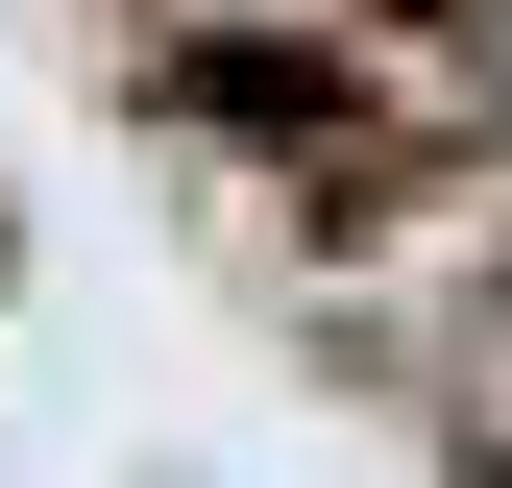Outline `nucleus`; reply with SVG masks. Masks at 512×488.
Segmentation results:
<instances>
[{
    "label": "nucleus",
    "mask_w": 512,
    "mask_h": 488,
    "mask_svg": "<svg viewBox=\"0 0 512 488\" xmlns=\"http://www.w3.org/2000/svg\"><path fill=\"white\" fill-rule=\"evenodd\" d=\"M171 98L196 122H244V147L269 171H317V196H366V171H439L488 122V74L464 49H391V25H342V0H196V25H171Z\"/></svg>",
    "instance_id": "1"
},
{
    "label": "nucleus",
    "mask_w": 512,
    "mask_h": 488,
    "mask_svg": "<svg viewBox=\"0 0 512 488\" xmlns=\"http://www.w3.org/2000/svg\"><path fill=\"white\" fill-rule=\"evenodd\" d=\"M439 440L512 488V293H464V318H439Z\"/></svg>",
    "instance_id": "2"
}]
</instances>
